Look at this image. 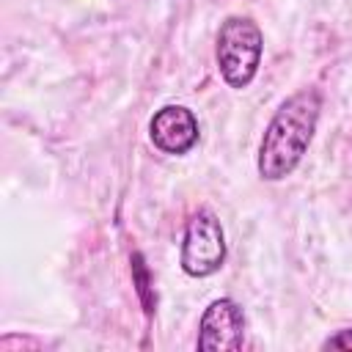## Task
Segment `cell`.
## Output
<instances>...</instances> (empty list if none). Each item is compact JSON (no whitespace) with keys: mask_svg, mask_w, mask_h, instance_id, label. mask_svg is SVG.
Masks as SVG:
<instances>
[{"mask_svg":"<svg viewBox=\"0 0 352 352\" xmlns=\"http://www.w3.org/2000/svg\"><path fill=\"white\" fill-rule=\"evenodd\" d=\"M322 110V94L316 88H302L280 102L270 118L264 138L258 143V176L267 182H280L294 173L302 162Z\"/></svg>","mask_w":352,"mask_h":352,"instance_id":"6da1fadb","label":"cell"},{"mask_svg":"<svg viewBox=\"0 0 352 352\" xmlns=\"http://www.w3.org/2000/svg\"><path fill=\"white\" fill-rule=\"evenodd\" d=\"M261 50H264L261 28L250 16H228L217 30V47H214V58L223 80L236 91L248 88L258 72Z\"/></svg>","mask_w":352,"mask_h":352,"instance_id":"7a4b0ae2","label":"cell"},{"mask_svg":"<svg viewBox=\"0 0 352 352\" xmlns=\"http://www.w3.org/2000/svg\"><path fill=\"white\" fill-rule=\"evenodd\" d=\"M226 261V234L220 220L201 209L187 220L182 239V270L190 278H209Z\"/></svg>","mask_w":352,"mask_h":352,"instance_id":"3957f363","label":"cell"},{"mask_svg":"<svg viewBox=\"0 0 352 352\" xmlns=\"http://www.w3.org/2000/svg\"><path fill=\"white\" fill-rule=\"evenodd\" d=\"M245 341V314L231 297L212 300L201 316L195 346L201 352H236Z\"/></svg>","mask_w":352,"mask_h":352,"instance_id":"277c9868","label":"cell"},{"mask_svg":"<svg viewBox=\"0 0 352 352\" xmlns=\"http://www.w3.org/2000/svg\"><path fill=\"white\" fill-rule=\"evenodd\" d=\"M148 135H151V143L162 151V154H187L198 138H201V129H198V118L190 107L184 104H165L160 107L151 121H148Z\"/></svg>","mask_w":352,"mask_h":352,"instance_id":"5b68a950","label":"cell"},{"mask_svg":"<svg viewBox=\"0 0 352 352\" xmlns=\"http://www.w3.org/2000/svg\"><path fill=\"white\" fill-rule=\"evenodd\" d=\"M322 349H352V327L349 330H338L336 336L324 338Z\"/></svg>","mask_w":352,"mask_h":352,"instance_id":"8992f818","label":"cell"},{"mask_svg":"<svg viewBox=\"0 0 352 352\" xmlns=\"http://www.w3.org/2000/svg\"><path fill=\"white\" fill-rule=\"evenodd\" d=\"M14 346H41V344L33 341V338H19V336H6V338L0 341V349H3V352L14 349Z\"/></svg>","mask_w":352,"mask_h":352,"instance_id":"52a82bcc","label":"cell"}]
</instances>
